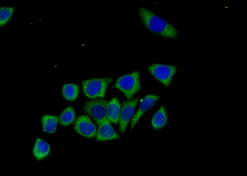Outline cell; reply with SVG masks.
Returning <instances> with one entry per match:
<instances>
[{
	"instance_id": "cell-1",
	"label": "cell",
	"mask_w": 247,
	"mask_h": 176,
	"mask_svg": "<svg viewBox=\"0 0 247 176\" xmlns=\"http://www.w3.org/2000/svg\"><path fill=\"white\" fill-rule=\"evenodd\" d=\"M138 13L143 25L150 31L171 39H176L178 37L179 33L176 28L151 10L140 7Z\"/></svg>"
},
{
	"instance_id": "cell-2",
	"label": "cell",
	"mask_w": 247,
	"mask_h": 176,
	"mask_svg": "<svg viewBox=\"0 0 247 176\" xmlns=\"http://www.w3.org/2000/svg\"><path fill=\"white\" fill-rule=\"evenodd\" d=\"M114 87L122 91L127 99L130 100L141 88L139 71H135L119 77Z\"/></svg>"
},
{
	"instance_id": "cell-3",
	"label": "cell",
	"mask_w": 247,
	"mask_h": 176,
	"mask_svg": "<svg viewBox=\"0 0 247 176\" xmlns=\"http://www.w3.org/2000/svg\"><path fill=\"white\" fill-rule=\"evenodd\" d=\"M113 80L112 78H93L82 82L83 91L88 98L93 99L104 97L108 84Z\"/></svg>"
},
{
	"instance_id": "cell-4",
	"label": "cell",
	"mask_w": 247,
	"mask_h": 176,
	"mask_svg": "<svg viewBox=\"0 0 247 176\" xmlns=\"http://www.w3.org/2000/svg\"><path fill=\"white\" fill-rule=\"evenodd\" d=\"M108 103L107 100L102 99L86 101L83 105L82 109L91 116L99 125L103 122L108 119L107 115Z\"/></svg>"
},
{
	"instance_id": "cell-5",
	"label": "cell",
	"mask_w": 247,
	"mask_h": 176,
	"mask_svg": "<svg viewBox=\"0 0 247 176\" xmlns=\"http://www.w3.org/2000/svg\"><path fill=\"white\" fill-rule=\"evenodd\" d=\"M147 69L157 80L167 86H170L177 71L175 66L157 64H152Z\"/></svg>"
},
{
	"instance_id": "cell-6",
	"label": "cell",
	"mask_w": 247,
	"mask_h": 176,
	"mask_svg": "<svg viewBox=\"0 0 247 176\" xmlns=\"http://www.w3.org/2000/svg\"><path fill=\"white\" fill-rule=\"evenodd\" d=\"M73 127L77 133L88 138L94 137L97 132L95 125L87 116L84 115L77 117L74 123Z\"/></svg>"
},
{
	"instance_id": "cell-7",
	"label": "cell",
	"mask_w": 247,
	"mask_h": 176,
	"mask_svg": "<svg viewBox=\"0 0 247 176\" xmlns=\"http://www.w3.org/2000/svg\"><path fill=\"white\" fill-rule=\"evenodd\" d=\"M139 99L136 98L131 101H123L119 118V131L121 133L125 132L128 123L133 118Z\"/></svg>"
},
{
	"instance_id": "cell-8",
	"label": "cell",
	"mask_w": 247,
	"mask_h": 176,
	"mask_svg": "<svg viewBox=\"0 0 247 176\" xmlns=\"http://www.w3.org/2000/svg\"><path fill=\"white\" fill-rule=\"evenodd\" d=\"M160 98V97L158 95L149 94L141 101L138 109L132 119L130 128L131 130L134 128L143 114L152 107Z\"/></svg>"
},
{
	"instance_id": "cell-9",
	"label": "cell",
	"mask_w": 247,
	"mask_h": 176,
	"mask_svg": "<svg viewBox=\"0 0 247 176\" xmlns=\"http://www.w3.org/2000/svg\"><path fill=\"white\" fill-rule=\"evenodd\" d=\"M98 126L96 139L99 141L118 139L120 136L116 132L110 121L107 120L101 123Z\"/></svg>"
},
{
	"instance_id": "cell-10",
	"label": "cell",
	"mask_w": 247,
	"mask_h": 176,
	"mask_svg": "<svg viewBox=\"0 0 247 176\" xmlns=\"http://www.w3.org/2000/svg\"><path fill=\"white\" fill-rule=\"evenodd\" d=\"M121 106L116 97L113 98L108 102L107 107V115L108 120L116 124L119 119Z\"/></svg>"
},
{
	"instance_id": "cell-11",
	"label": "cell",
	"mask_w": 247,
	"mask_h": 176,
	"mask_svg": "<svg viewBox=\"0 0 247 176\" xmlns=\"http://www.w3.org/2000/svg\"><path fill=\"white\" fill-rule=\"evenodd\" d=\"M49 144L44 140L38 138L34 146L33 153L34 156L38 160H41L49 154L50 152Z\"/></svg>"
},
{
	"instance_id": "cell-12",
	"label": "cell",
	"mask_w": 247,
	"mask_h": 176,
	"mask_svg": "<svg viewBox=\"0 0 247 176\" xmlns=\"http://www.w3.org/2000/svg\"><path fill=\"white\" fill-rule=\"evenodd\" d=\"M167 122V117L165 107L161 106L154 114L152 120L153 127L156 130L164 127Z\"/></svg>"
},
{
	"instance_id": "cell-13",
	"label": "cell",
	"mask_w": 247,
	"mask_h": 176,
	"mask_svg": "<svg viewBox=\"0 0 247 176\" xmlns=\"http://www.w3.org/2000/svg\"><path fill=\"white\" fill-rule=\"evenodd\" d=\"M58 118L56 116L44 115L42 119L43 130L46 132L52 133L56 131Z\"/></svg>"
},
{
	"instance_id": "cell-14",
	"label": "cell",
	"mask_w": 247,
	"mask_h": 176,
	"mask_svg": "<svg viewBox=\"0 0 247 176\" xmlns=\"http://www.w3.org/2000/svg\"><path fill=\"white\" fill-rule=\"evenodd\" d=\"M62 94L65 99L68 101H73L77 97L79 92L78 86L74 83L65 84L62 88Z\"/></svg>"
},
{
	"instance_id": "cell-15",
	"label": "cell",
	"mask_w": 247,
	"mask_h": 176,
	"mask_svg": "<svg viewBox=\"0 0 247 176\" xmlns=\"http://www.w3.org/2000/svg\"><path fill=\"white\" fill-rule=\"evenodd\" d=\"M75 117L73 109L71 106H68L61 114L59 118V122L62 125H68L73 122Z\"/></svg>"
},
{
	"instance_id": "cell-16",
	"label": "cell",
	"mask_w": 247,
	"mask_h": 176,
	"mask_svg": "<svg viewBox=\"0 0 247 176\" xmlns=\"http://www.w3.org/2000/svg\"><path fill=\"white\" fill-rule=\"evenodd\" d=\"M13 6H2L0 8V24L1 27L7 25L11 19L15 12Z\"/></svg>"
}]
</instances>
